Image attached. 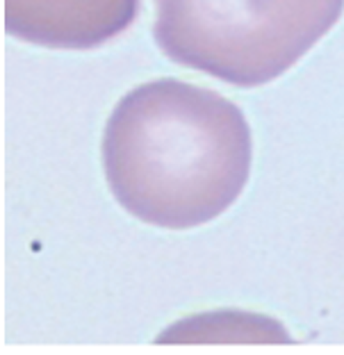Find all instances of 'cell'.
Instances as JSON below:
<instances>
[{"instance_id":"obj_1","label":"cell","mask_w":344,"mask_h":355,"mask_svg":"<svg viewBox=\"0 0 344 355\" xmlns=\"http://www.w3.org/2000/svg\"><path fill=\"white\" fill-rule=\"evenodd\" d=\"M103 164L112 193L132 216L160 228H194L219 216L244 189L249 125L217 92L153 80L112 112Z\"/></svg>"},{"instance_id":"obj_2","label":"cell","mask_w":344,"mask_h":355,"mask_svg":"<svg viewBox=\"0 0 344 355\" xmlns=\"http://www.w3.org/2000/svg\"><path fill=\"white\" fill-rule=\"evenodd\" d=\"M344 0H155L166 58L235 87L271 83L335 23Z\"/></svg>"}]
</instances>
